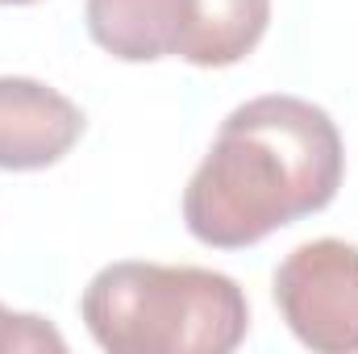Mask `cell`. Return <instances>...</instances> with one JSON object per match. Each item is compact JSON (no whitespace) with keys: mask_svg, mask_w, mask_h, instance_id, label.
<instances>
[{"mask_svg":"<svg viewBox=\"0 0 358 354\" xmlns=\"http://www.w3.org/2000/svg\"><path fill=\"white\" fill-rule=\"evenodd\" d=\"M80 309L108 354H229L250 330L246 292L204 267L108 263Z\"/></svg>","mask_w":358,"mask_h":354,"instance_id":"cell-2","label":"cell"},{"mask_svg":"<svg viewBox=\"0 0 358 354\" xmlns=\"http://www.w3.org/2000/svg\"><path fill=\"white\" fill-rule=\"evenodd\" d=\"M88 34L121 63H155L176 55L183 34V0H88Z\"/></svg>","mask_w":358,"mask_h":354,"instance_id":"cell-5","label":"cell"},{"mask_svg":"<svg viewBox=\"0 0 358 354\" xmlns=\"http://www.w3.org/2000/svg\"><path fill=\"white\" fill-rule=\"evenodd\" d=\"M346 171L342 134L329 113L300 96L238 104L183 192V221L196 242L242 250L267 234L321 213Z\"/></svg>","mask_w":358,"mask_h":354,"instance_id":"cell-1","label":"cell"},{"mask_svg":"<svg viewBox=\"0 0 358 354\" xmlns=\"http://www.w3.org/2000/svg\"><path fill=\"white\" fill-rule=\"evenodd\" d=\"M84 134L76 100L42 80L0 76V171L55 167Z\"/></svg>","mask_w":358,"mask_h":354,"instance_id":"cell-4","label":"cell"},{"mask_svg":"<svg viewBox=\"0 0 358 354\" xmlns=\"http://www.w3.org/2000/svg\"><path fill=\"white\" fill-rule=\"evenodd\" d=\"M275 304L287 330L317 354L358 351V246L317 238L275 271Z\"/></svg>","mask_w":358,"mask_h":354,"instance_id":"cell-3","label":"cell"},{"mask_svg":"<svg viewBox=\"0 0 358 354\" xmlns=\"http://www.w3.org/2000/svg\"><path fill=\"white\" fill-rule=\"evenodd\" d=\"M25 351H67V342L50 321H42L34 313H8L0 304V354Z\"/></svg>","mask_w":358,"mask_h":354,"instance_id":"cell-7","label":"cell"},{"mask_svg":"<svg viewBox=\"0 0 358 354\" xmlns=\"http://www.w3.org/2000/svg\"><path fill=\"white\" fill-rule=\"evenodd\" d=\"M271 0H183L176 59L192 67H234L267 34Z\"/></svg>","mask_w":358,"mask_h":354,"instance_id":"cell-6","label":"cell"},{"mask_svg":"<svg viewBox=\"0 0 358 354\" xmlns=\"http://www.w3.org/2000/svg\"><path fill=\"white\" fill-rule=\"evenodd\" d=\"M0 4H34V0H0Z\"/></svg>","mask_w":358,"mask_h":354,"instance_id":"cell-8","label":"cell"}]
</instances>
